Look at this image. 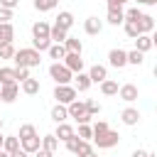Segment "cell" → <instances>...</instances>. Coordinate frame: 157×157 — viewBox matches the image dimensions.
<instances>
[{"mask_svg":"<svg viewBox=\"0 0 157 157\" xmlns=\"http://www.w3.org/2000/svg\"><path fill=\"white\" fill-rule=\"evenodd\" d=\"M47 52H49V56H52V59H56V61L66 56V49H64V44H52Z\"/></svg>","mask_w":157,"mask_h":157,"instance_id":"obj_31","label":"cell"},{"mask_svg":"<svg viewBox=\"0 0 157 157\" xmlns=\"http://www.w3.org/2000/svg\"><path fill=\"white\" fill-rule=\"evenodd\" d=\"M54 25H56V27H61V29H66V32H69V29H71V27H74V15H71V12H69V10H61V12H59V15H56V22H54Z\"/></svg>","mask_w":157,"mask_h":157,"instance_id":"obj_13","label":"cell"},{"mask_svg":"<svg viewBox=\"0 0 157 157\" xmlns=\"http://www.w3.org/2000/svg\"><path fill=\"white\" fill-rule=\"evenodd\" d=\"M5 83H17L15 81V69H10V66L0 69V86H5Z\"/></svg>","mask_w":157,"mask_h":157,"instance_id":"obj_28","label":"cell"},{"mask_svg":"<svg viewBox=\"0 0 157 157\" xmlns=\"http://www.w3.org/2000/svg\"><path fill=\"white\" fill-rule=\"evenodd\" d=\"M12 56H15L12 42H10V44H0V59H12Z\"/></svg>","mask_w":157,"mask_h":157,"instance_id":"obj_36","label":"cell"},{"mask_svg":"<svg viewBox=\"0 0 157 157\" xmlns=\"http://www.w3.org/2000/svg\"><path fill=\"white\" fill-rule=\"evenodd\" d=\"M66 37H69V32H66V29H61V27H56V25H54V27H49V39H52L54 44H64V39H66Z\"/></svg>","mask_w":157,"mask_h":157,"instance_id":"obj_20","label":"cell"},{"mask_svg":"<svg viewBox=\"0 0 157 157\" xmlns=\"http://www.w3.org/2000/svg\"><path fill=\"white\" fill-rule=\"evenodd\" d=\"M12 20V10H5V7H0V25H7Z\"/></svg>","mask_w":157,"mask_h":157,"instance_id":"obj_42","label":"cell"},{"mask_svg":"<svg viewBox=\"0 0 157 157\" xmlns=\"http://www.w3.org/2000/svg\"><path fill=\"white\" fill-rule=\"evenodd\" d=\"M64 49H66V52H71V54H81L83 44H81V39H78V37H66V39H64Z\"/></svg>","mask_w":157,"mask_h":157,"instance_id":"obj_21","label":"cell"},{"mask_svg":"<svg viewBox=\"0 0 157 157\" xmlns=\"http://www.w3.org/2000/svg\"><path fill=\"white\" fill-rule=\"evenodd\" d=\"M10 157H29V155H27L25 150H20V147H17L15 152H10Z\"/></svg>","mask_w":157,"mask_h":157,"instance_id":"obj_46","label":"cell"},{"mask_svg":"<svg viewBox=\"0 0 157 157\" xmlns=\"http://www.w3.org/2000/svg\"><path fill=\"white\" fill-rule=\"evenodd\" d=\"M118 88H120V86H118L115 81H110V78H105V81L101 83V93H103V96H118Z\"/></svg>","mask_w":157,"mask_h":157,"instance_id":"obj_27","label":"cell"},{"mask_svg":"<svg viewBox=\"0 0 157 157\" xmlns=\"http://www.w3.org/2000/svg\"><path fill=\"white\" fill-rule=\"evenodd\" d=\"M83 29H86V34H101L103 22H101L98 17H88V20L83 22Z\"/></svg>","mask_w":157,"mask_h":157,"instance_id":"obj_19","label":"cell"},{"mask_svg":"<svg viewBox=\"0 0 157 157\" xmlns=\"http://www.w3.org/2000/svg\"><path fill=\"white\" fill-rule=\"evenodd\" d=\"M120 120H123L125 125H137V120H140V110H137V108H125V110L120 113Z\"/></svg>","mask_w":157,"mask_h":157,"instance_id":"obj_16","label":"cell"},{"mask_svg":"<svg viewBox=\"0 0 157 157\" xmlns=\"http://www.w3.org/2000/svg\"><path fill=\"white\" fill-rule=\"evenodd\" d=\"M118 96H120L123 101L132 103V101H137V86H135V83H123V86L118 88Z\"/></svg>","mask_w":157,"mask_h":157,"instance_id":"obj_11","label":"cell"},{"mask_svg":"<svg viewBox=\"0 0 157 157\" xmlns=\"http://www.w3.org/2000/svg\"><path fill=\"white\" fill-rule=\"evenodd\" d=\"M137 27H140V34H147V32H152V29H155V17H152V15H140V20H137Z\"/></svg>","mask_w":157,"mask_h":157,"instance_id":"obj_18","label":"cell"},{"mask_svg":"<svg viewBox=\"0 0 157 157\" xmlns=\"http://www.w3.org/2000/svg\"><path fill=\"white\" fill-rule=\"evenodd\" d=\"M91 130H93V137H96V135H101V132H105V130H110V128H108V123H105V120H98Z\"/></svg>","mask_w":157,"mask_h":157,"instance_id":"obj_41","label":"cell"},{"mask_svg":"<svg viewBox=\"0 0 157 157\" xmlns=\"http://www.w3.org/2000/svg\"><path fill=\"white\" fill-rule=\"evenodd\" d=\"M20 147V140H17V135H10V137H2V150L10 155V152H15Z\"/></svg>","mask_w":157,"mask_h":157,"instance_id":"obj_29","label":"cell"},{"mask_svg":"<svg viewBox=\"0 0 157 157\" xmlns=\"http://www.w3.org/2000/svg\"><path fill=\"white\" fill-rule=\"evenodd\" d=\"M108 22H110V25H120V22H125L123 7H108Z\"/></svg>","mask_w":157,"mask_h":157,"instance_id":"obj_24","label":"cell"},{"mask_svg":"<svg viewBox=\"0 0 157 157\" xmlns=\"http://www.w3.org/2000/svg\"><path fill=\"white\" fill-rule=\"evenodd\" d=\"M22 91H25L27 96H34V93H39V81L29 76L27 81H22Z\"/></svg>","mask_w":157,"mask_h":157,"instance_id":"obj_26","label":"cell"},{"mask_svg":"<svg viewBox=\"0 0 157 157\" xmlns=\"http://www.w3.org/2000/svg\"><path fill=\"white\" fill-rule=\"evenodd\" d=\"M66 150L69 152H74V155H78V157H83V155H88L91 152V145H88V140H81V137H69L66 140Z\"/></svg>","mask_w":157,"mask_h":157,"instance_id":"obj_7","label":"cell"},{"mask_svg":"<svg viewBox=\"0 0 157 157\" xmlns=\"http://www.w3.org/2000/svg\"><path fill=\"white\" fill-rule=\"evenodd\" d=\"M15 39V29H12V25L7 22V25H0V44H10Z\"/></svg>","mask_w":157,"mask_h":157,"instance_id":"obj_23","label":"cell"},{"mask_svg":"<svg viewBox=\"0 0 157 157\" xmlns=\"http://www.w3.org/2000/svg\"><path fill=\"white\" fill-rule=\"evenodd\" d=\"M66 118H69V113H66V105H59V103H56V105L52 108V120L59 125V123H64Z\"/></svg>","mask_w":157,"mask_h":157,"instance_id":"obj_25","label":"cell"},{"mask_svg":"<svg viewBox=\"0 0 157 157\" xmlns=\"http://www.w3.org/2000/svg\"><path fill=\"white\" fill-rule=\"evenodd\" d=\"M74 135H76V132H74V128H71L69 123H59V125H56V132H54L56 140H64V142H66V140L74 137Z\"/></svg>","mask_w":157,"mask_h":157,"instance_id":"obj_17","label":"cell"},{"mask_svg":"<svg viewBox=\"0 0 157 157\" xmlns=\"http://www.w3.org/2000/svg\"><path fill=\"white\" fill-rule=\"evenodd\" d=\"M15 64L17 66H25V69H32V66H39V61H42V56H39V52L37 49H32V47H27V49H20V52H15Z\"/></svg>","mask_w":157,"mask_h":157,"instance_id":"obj_2","label":"cell"},{"mask_svg":"<svg viewBox=\"0 0 157 157\" xmlns=\"http://www.w3.org/2000/svg\"><path fill=\"white\" fill-rule=\"evenodd\" d=\"M20 150H25L27 155H34V152L39 150V135H34V137H25V140H20Z\"/></svg>","mask_w":157,"mask_h":157,"instance_id":"obj_15","label":"cell"},{"mask_svg":"<svg viewBox=\"0 0 157 157\" xmlns=\"http://www.w3.org/2000/svg\"><path fill=\"white\" fill-rule=\"evenodd\" d=\"M118 140H120V135H118L115 130H105V132H101V135L93 137L96 147H101V150H110V147H115Z\"/></svg>","mask_w":157,"mask_h":157,"instance_id":"obj_5","label":"cell"},{"mask_svg":"<svg viewBox=\"0 0 157 157\" xmlns=\"http://www.w3.org/2000/svg\"><path fill=\"white\" fill-rule=\"evenodd\" d=\"M37 135V130H34V125H29V123H25V125H20V135H17V140H25V137H34Z\"/></svg>","mask_w":157,"mask_h":157,"instance_id":"obj_33","label":"cell"},{"mask_svg":"<svg viewBox=\"0 0 157 157\" xmlns=\"http://www.w3.org/2000/svg\"><path fill=\"white\" fill-rule=\"evenodd\" d=\"M49 76L56 81V86H69V81L74 78V74H71V71H69L64 64H59V61L49 66Z\"/></svg>","mask_w":157,"mask_h":157,"instance_id":"obj_4","label":"cell"},{"mask_svg":"<svg viewBox=\"0 0 157 157\" xmlns=\"http://www.w3.org/2000/svg\"><path fill=\"white\" fill-rule=\"evenodd\" d=\"M56 2L59 0H34V10L37 12H49V10L56 7Z\"/></svg>","mask_w":157,"mask_h":157,"instance_id":"obj_30","label":"cell"},{"mask_svg":"<svg viewBox=\"0 0 157 157\" xmlns=\"http://www.w3.org/2000/svg\"><path fill=\"white\" fill-rule=\"evenodd\" d=\"M64 66H66L71 74H81V71H83V59H81V54H71V52H66V56H64Z\"/></svg>","mask_w":157,"mask_h":157,"instance_id":"obj_8","label":"cell"},{"mask_svg":"<svg viewBox=\"0 0 157 157\" xmlns=\"http://www.w3.org/2000/svg\"><path fill=\"white\" fill-rule=\"evenodd\" d=\"M34 157H54V152H47V150H42V147H39V150L34 152Z\"/></svg>","mask_w":157,"mask_h":157,"instance_id":"obj_44","label":"cell"},{"mask_svg":"<svg viewBox=\"0 0 157 157\" xmlns=\"http://www.w3.org/2000/svg\"><path fill=\"white\" fill-rule=\"evenodd\" d=\"M137 5H147V0H137Z\"/></svg>","mask_w":157,"mask_h":157,"instance_id":"obj_51","label":"cell"},{"mask_svg":"<svg viewBox=\"0 0 157 157\" xmlns=\"http://www.w3.org/2000/svg\"><path fill=\"white\" fill-rule=\"evenodd\" d=\"M17 2H20V0H0V7H5V10H15Z\"/></svg>","mask_w":157,"mask_h":157,"instance_id":"obj_43","label":"cell"},{"mask_svg":"<svg viewBox=\"0 0 157 157\" xmlns=\"http://www.w3.org/2000/svg\"><path fill=\"white\" fill-rule=\"evenodd\" d=\"M54 98L59 105H69L71 101H76V88L74 86H56L54 88Z\"/></svg>","mask_w":157,"mask_h":157,"instance_id":"obj_6","label":"cell"},{"mask_svg":"<svg viewBox=\"0 0 157 157\" xmlns=\"http://www.w3.org/2000/svg\"><path fill=\"white\" fill-rule=\"evenodd\" d=\"M152 44H155V39H152L150 34H137V37H135V49H137V52H142V54H145V52H150V49H152Z\"/></svg>","mask_w":157,"mask_h":157,"instance_id":"obj_14","label":"cell"},{"mask_svg":"<svg viewBox=\"0 0 157 157\" xmlns=\"http://www.w3.org/2000/svg\"><path fill=\"white\" fill-rule=\"evenodd\" d=\"M147 5H157V0H147Z\"/></svg>","mask_w":157,"mask_h":157,"instance_id":"obj_50","label":"cell"},{"mask_svg":"<svg viewBox=\"0 0 157 157\" xmlns=\"http://www.w3.org/2000/svg\"><path fill=\"white\" fill-rule=\"evenodd\" d=\"M108 64L115 66V69H123V66L128 64V52H123V49H110V52H108Z\"/></svg>","mask_w":157,"mask_h":157,"instance_id":"obj_9","label":"cell"},{"mask_svg":"<svg viewBox=\"0 0 157 157\" xmlns=\"http://www.w3.org/2000/svg\"><path fill=\"white\" fill-rule=\"evenodd\" d=\"M76 137H81V140H91V137H93V130H91V125H78V132H76Z\"/></svg>","mask_w":157,"mask_h":157,"instance_id":"obj_37","label":"cell"},{"mask_svg":"<svg viewBox=\"0 0 157 157\" xmlns=\"http://www.w3.org/2000/svg\"><path fill=\"white\" fill-rule=\"evenodd\" d=\"M142 61H145V54H142V52H137V49L128 52V64H135V66H140Z\"/></svg>","mask_w":157,"mask_h":157,"instance_id":"obj_34","label":"cell"},{"mask_svg":"<svg viewBox=\"0 0 157 157\" xmlns=\"http://www.w3.org/2000/svg\"><path fill=\"white\" fill-rule=\"evenodd\" d=\"M74 81H76V88H78V91H88V86H91V78H88V74H83V71H81Z\"/></svg>","mask_w":157,"mask_h":157,"instance_id":"obj_32","label":"cell"},{"mask_svg":"<svg viewBox=\"0 0 157 157\" xmlns=\"http://www.w3.org/2000/svg\"><path fill=\"white\" fill-rule=\"evenodd\" d=\"M132 157H152V155H150L147 150H135V152H132Z\"/></svg>","mask_w":157,"mask_h":157,"instance_id":"obj_47","label":"cell"},{"mask_svg":"<svg viewBox=\"0 0 157 157\" xmlns=\"http://www.w3.org/2000/svg\"><path fill=\"white\" fill-rule=\"evenodd\" d=\"M0 157H10V155H7V152H5V150H0Z\"/></svg>","mask_w":157,"mask_h":157,"instance_id":"obj_49","label":"cell"},{"mask_svg":"<svg viewBox=\"0 0 157 157\" xmlns=\"http://www.w3.org/2000/svg\"><path fill=\"white\" fill-rule=\"evenodd\" d=\"M83 157H98V155H96V152L91 150V152H88V155H83Z\"/></svg>","mask_w":157,"mask_h":157,"instance_id":"obj_48","label":"cell"},{"mask_svg":"<svg viewBox=\"0 0 157 157\" xmlns=\"http://www.w3.org/2000/svg\"><path fill=\"white\" fill-rule=\"evenodd\" d=\"M49 47H52V39H49V25H47L44 20H39V22L32 25V49H37V52L42 54V52H47Z\"/></svg>","mask_w":157,"mask_h":157,"instance_id":"obj_1","label":"cell"},{"mask_svg":"<svg viewBox=\"0 0 157 157\" xmlns=\"http://www.w3.org/2000/svg\"><path fill=\"white\" fill-rule=\"evenodd\" d=\"M88 78H91V83H103V81L108 78V71H105V66H101V64H93V66H91V71H88Z\"/></svg>","mask_w":157,"mask_h":157,"instance_id":"obj_12","label":"cell"},{"mask_svg":"<svg viewBox=\"0 0 157 157\" xmlns=\"http://www.w3.org/2000/svg\"><path fill=\"white\" fill-rule=\"evenodd\" d=\"M66 113H69V118H74L78 125H88V120H91V115L86 113V103L78 101V98L66 105Z\"/></svg>","mask_w":157,"mask_h":157,"instance_id":"obj_3","label":"cell"},{"mask_svg":"<svg viewBox=\"0 0 157 157\" xmlns=\"http://www.w3.org/2000/svg\"><path fill=\"white\" fill-rule=\"evenodd\" d=\"M0 128H2V118H0Z\"/></svg>","mask_w":157,"mask_h":157,"instance_id":"obj_53","label":"cell"},{"mask_svg":"<svg viewBox=\"0 0 157 157\" xmlns=\"http://www.w3.org/2000/svg\"><path fill=\"white\" fill-rule=\"evenodd\" d=\"M128 0H108V7H123Z\"/></svg>","mask_w":157,"mask_h":157,"instance_id":"obj_45","label":"cell"},{"mask_svg":"<svg viewBox=\"0 0 157 157\" xmlns=\"http://www.w3.org/2000/svg\"><path fill=\"white\" fill-rule=\"evenodd\" d=\"M39 147L47 150V152H54V150L59 147V140H56L54 135H44V137H39Z\"/></svg>","mask_w":157,"mask_h":157,"instance_id":"obj_22","label":"cell"},{"mask_svg":"<svg viewBox=\"0 0 157 157\" xmlns=\"http://www.w3.org/2000/svg\"><path fill=\"white\" fill-rule=\"evenodd\" d=\"M0 150H2V135H0Z\"/></svg>","mask_w":157,"mask_h":157,"instance_id":"obj_52","label":"cell"},{"mask_svg":"<svg viewBox=\"0 0 157 157\" xmlns=\"http://www.w3.org/2000/svg\"><path fill=\"white\" fill-rule=\"evenodd\" d=\"M27 78H29V69L17 66V69H15V81H27Z\"/></svg>","mask_w":157,"mask_h":157,"instance_id":"obj_39","label":"cell"},{"mask_svg":"<svg viewBox=\"0 0 157 157\" xmlns=\"http://www.w3.org/2000/svg\"><path fill=\"white\" fill-rule=\"evenodd\" d=\"M125 34L135 39V37L140 34V27H137V22H125Z\"/></svg>","mask_w":157,"mask_h":157,"instance_id":"obj_38","label":"cell"},{"mask_svg":"<svg viewBox=\"0 0 157 157\" xmlns=\"http://www.w3.org/2000/svg\"><path fill=\"white\" fill-rule=\"evenodd\" d=\"M86 113H88V115H98V113H101V103H96V101H86Z\"/></svg>","mask_w":157,"mask_h":157,"instance_id":"obj_40","label":"cell"},{"mask_svg":"<svg viewBox=\"0 0 157 157\" xmlns=\"http://www.w3.org/2000/svg\"><path fill=\"white\" fill-rule=\"evenodd\" d=\"M17 93H20V83H5V86H0V101L2 103H12L17 98Z\"/></svg>","mask_w":157,"mask_h":157,"instance_id":"obj_10","label":"cell"},{"mask_svg":"<svg viewBox=\"0 0 157 157\" xmlns=\"http://www.w3.org/2000/svg\"><path fill=\"white\" fill-rule=\"evenodd\" d=\"M123 15H125V22H137L142 12H140V7H130V10H125Z\"/></svg>","mask_w":157,"mask_h":157,"instance_id":"obj_35","label":"cell"}]
</instances>
